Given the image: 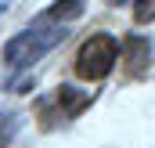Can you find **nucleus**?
Instances as JSON below:
<instances>
[{
  "instance_id": "f257e3e1",
  "label": "nucleus",
  "mask_w": 155,
  "mask_h": 148,
  "mask_svg": "<svg viewBox=\"0 0 155 148\" xmlns=\"http://www.w3.org/2000/svg\"><path fill=\"white\" fill-rule=\"evenodd\" d=\"M51 18L43 15V22H36L33 29H25V33H18V36H11L4 43V65H11V69H29L33 62H40L47 51H54L61 40L69 36L65 33V22H54V25H47Z\"/></svg>"
},
{
  "instance_id": "f03ea898",
  "label": "nucleus",
  "mask_w": 155,
  "mask_h": 148,
  "mask_svg": "<svg viewBox=\"0 0 155 148\" xmlns=\"http://www.w3.org/2000/svg\"><path fill=\"white\" fill-rule=\"evenodd\" d=\"M116 58H119V40L112 33H94V36L83 40L79 51H76V76L97 83V79H105L112 72Z\"/></svg>"
},
{
  "instance_id": "7ed1b4c3",
  "label": "nucleus",
  "mask_w": 155,
  "mask_h": 148,
  "mask_svg": "<svg viewBox=\"0 0 155 148\" xmlns=\"http://www.w3.org/2000/svg\"><path fill=\"white\" fill-rule=\"evenodd\" d=\"M148 62H152V43L148 36H123V65H126V76H144L148 72Z\"/></svg>"
},
{
  "instance_id": "20e7f679",
  "label": "nucleus",
  "mask_w": 155,
  "mask_h": 148,
  "mask_svg": "<svg viewBox=\"0 0 155 148\" xmlns=\"http://www.w3.org/2000/svg\"><path fill=\"white\" fill-rule=\"evenodd\" d=\"M54 101L65 109V116H79V112L90 105V90H76V87H58V94H54Z\"/></svg>"
},
{
  "instance_id": "39448f33",
  "label": "nucleus",
  "mask_w": 155,
  "mask_h": 148,
  "mask_svg": "<svg viewBox=\"0 0 155 148\" xmlns=\"http://www.w3.org/2000/svg\"><path fill=\"white\" fill-rule=\"evenodd\" d=\"M79 15H83V0H54L47 7L51 22H69V18H79Z\"/></svg>"
},
{
  "instance_id": "423d86ee",
  "label": "nucleus",
  "mask_w": 155,
  "mask_h": 148,
  "mask_svg": "<svg viewBox=\"0 0 155 148\" xmlns=\"http://www.w3.org/2000/svg\"><path fill=\"white\" fill-rule=\"evenodd\" d=\"M18 126H22V119L15 112H0V145H11V137L18 134Z\"/></svg>"
},
{
  "instance_id": "0eeeda50",
  "label": "nucleus",
  "mask_w": 155,
  "mask_h": 148,
  "mask_svg": "<svg viewBox=\"0 0 155 148\" xmlns=\"http://www.w3.org/2000/svg\"><path fill=\"white\" fill-rule=\"evenodd\" d=\"M134 22H137V25L155 22V0H137V4H134Z\"/></svg>"
},
{
  "instance_id": "6e6552de",
  "label": "nucleus",
  "mask_w": 155,
  "mask_h": 148,
  "mask_svg": "<svg viewBox=\"0 0 155 148\" xmlns=\"http://www.w3.org/2000/svg\"><path fill=\"white\" fill-rule=\"evenodd\" d=\"M29 87H36V79H33V72H25V76H18V79H15V83H11V90H15V94H25V90H29Z\"/></svg>"
},
{
  "instance_id": "1a4fd4ad",
  "label": "nucleus",
  "mask_w": 155,
  "mask_h": 148,
  "mask_svg": "<svg viewBox=\"0 0 155 148\" xmlns=\"http://www.w3.org/2000/svg\"><path fill=\"white\" fill-rule=\"evenodd\" d=\"M105 4H116V7H119V4H126V0H105Z\"/></svg>"
}]
</instances>
